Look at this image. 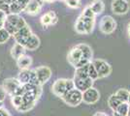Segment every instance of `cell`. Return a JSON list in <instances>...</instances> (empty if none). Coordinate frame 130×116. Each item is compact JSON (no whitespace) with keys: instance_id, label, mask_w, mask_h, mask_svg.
<instances>
[{"instance_id":"6da1fadb","label":"cell","mask_w":130,"mask_h":116,"mask_svg":"<svg viewBox=\"0 0 130 116\" xmlns=\"http://www.w3.org/2000/svg\"><path fill=\"white\" fill-rule=\"evenodd\" d=\"M92 50L87 44H79L72 48L67 55V61L75 69L86 66L92 62Z\"/></svg>"},{"instance_id":"7a4b0ae2","label":"cell","mask_w":130,"mask_h":116,"mask_svg":"<svg viewBox=\"0 0 130 116\" xmlns=\"http://www.w3.org/2000/svg\"><path fill=\"white\" fill-rule=\"evenodd\" d=\"M27 23L24 20V18L21 17L20 15L16 14H9L6 17V21L4 24V28L10 33V35H15V34L21 30L22 28L26 26Z\"/></svg>"},{"instance_id":"3957f363","label":"cell","mask_w":130,"mask_h":116,"mask_svg":"<svg viewBox=\"0 0 130 116\" xmlns=\"http://www.w3.org/2000/svg\"><path fill=\"white\" fill-rule=\"evenodd\" d=\"M75 88V84L73 79L70 78H58L52 85V92L56 97L62 98L67 92Z\"/></svg>"},{"instance_id":"277c9868","label":"cell","mask_w":130,"mask_h":116,"mask_svg":"<svg viewBox=\"0 0 130 116\" xmlns=\"http://www.w3.org/2000/svg\"><path fill=\"white\" fill-rule=\"evenodd\" d=\"M61 100L69 106H78L83 103V92L77 88H74L67 92Z\"/></svg>"},{"instance_id":"5b68a950","label":"cell","mask_w":130,"mask_h":116,"mask_svg":"<svg viewBox=\"0 0 130 116\" xmlns=\"http://www.w3.org/2000/svg\"><path fill=\"white\" fill-rule=\"evenodd\" d=\"M92 64L95 68L98 75V78H105L109 77L112 73V67L108 62L103 59H94Z\"/></svg>"},{"instance_id":"8992f818","label":"cell","mask_w":130,"mask_h":116,"mask_svg":"<svg viewBox=\"0 0 130 116\" xmlns=\"http://www.w3.org/2000/svg\"><path fill=\"white\" fill-rule=\"evenodd\" d=\"M18 79L22 84H35L40 85L38 79L36 77V74L34 70H21V72L18 76ZM42 86V85H41Z\"/></svg>"},{"instance_id":"52a82bcc","label":"cell","mask_w":130,"mask_h":116,"mask_svg":"<svg viewBox=\"0 0 130 116\" xmlns=\"http://www.w3.org/2000/svg\"><path fill=\"white\" fill-rule=\"evenodd\" d=\"M117 28V22L111 16H104L99 22V29L103 34H112Z\"/></svg>"},{"instance_id":"ba28073f","label":"cell","mask_w":130,"mask_h":116,"mask_svg":"<svg viewBox=\"0 0 130 116\" xmlns=\"http://www.w3.org/2000/svg\"><path fill=\"white\" fill-rule=\"evenodd\" d=\"M3 88L6 91L7 95L9 96H15L17 93V91L19 90V88L22 86V83L19 81L18 78L15 77H9V78H6L5 80L3 81Z\"/></svg>"},{"instance_id":"9c48e42d","label":"cell","mask_w":130,"mask_h":116,"mask_svg":"<svg viewBox=\"0 0 130 116\" xmlns=\"http://www.w3.org/2000/svg\"><path fill=\"white\" fill-rule=\"evenodd\" d=\"M100 100V93L93 86L83 92V103L86 105H94Z\"/></svg>"},{"instance_id":"30bf717a","label":"cell","mask_w":130,"mask_h":116,"mask_svg":"<svg viewBox=\"0 0 130 116\" xmlns=\"http://www.w3.org/2000/svg\"><path fill=\"white\" fill-rule=\"evenodd\" d=\"M111 7L113 13L119 16L127 14L130 9L129 3L127 0H113Z\"/></svg>"},{"instance_id":"8fae6325","label":"cell","mask_w":130,"mask_h":116,"mask_svg":"<svg viewBox=\"0 0 130 116\" xmlns=\"http://www.w3.org/2000/svg\"><path fill=\"white\" fill-rule=\"evenodd\" d=\"M32 31L30 27L26 25L24 26L23 28H22L21 30H19L15 35H14V38L16 40L17 44H20L22 45H25L26 43L28 42V40L30 39V37L32 36Z\"/></svg>"},{"instance_id":"7c38bea8","label":"cell","mask_w":130,"mask_h":116,"mask_svg":"<svg viewBox=\"0 0 130 116\" xmlns=\"http://www.w3.org/2000/svg\"><path fill=\"white\" fill-rule=\"evenodd\" d=\"M35 74L38 79V82L40 85H44L45 83H47L50 80V78L52 77V70L47 66H40L36 68Z\"/></svg>"},{"instance_id":"4fadbf2b","label":"cell","mask_w":130,"mask_h":116,"mask_svg":"<svg viewBox=\"0 0 130 116\" xmlns=\"http://www.w3.org/2000/svg\"><path fill=\"white\" fill-rule=\"evenodd\" d=\"M73 81L75 84V88L80 90L81 92H85L88 88L92 87L94 80H92L90 77H82L74 76Z\"/></svg>"},{"instance_id":"5bb4252c","label":"cell","mask_w":130,"mask_h":116,"mask_svg":"<svg viewBox=\"0 0 130 116\" xmlns=\"http://www.w3.org/2000/svg\"><path fill=\"white\" fill-rule=\"evenodd\" d=\"M43 4V0H30L27 4L24 12L29 14V15H37L41 11Z\"/></svg>"},{"instance_id":"9a60e30c","label":"cell","mask_w":130,"mask_h":116,"mask_svg":"<svg viewBox=\"0 0 130 116\" xmlns=\"http://www.w3.org/2000/svg\"><path fill=\"white\" fill-rule=\"evenodd\" d=\"M57 16L54 11L48 12L41 17V24L44 26V28H47L50 25H54L57 22Z\"/></svg>"},{"instance_id":"2e32d148","label":"cell","mask_w":130,"mask_h":116,"mask_svg":"<svg viewBox=\"0 0 130 116\" xmlns=\"http://www.w3.org/2000/svg\"><path fill=\"white\" fill-rule=\"evenodd\" d=\"M79 18L82 20L83 24H84V28H85V32L86 34H90L93 31L94 28V23H95V18L93 17H87L81 15Z\"/></svg>"},{"instance_id":"e0dca14e","label":"cell","mask_w":130,"mask_h":116,"mask_svg":"<svg viewBox=\"0 0 130 116\" xmlns=\"http://www.w3.org/2000/svg\"><path fill=\"white\" fill-rule=\"evenodd\" d=\"M17 65L21 70H28L32 65V58L30 56L24 54L17 60Z\"/></svg>"},{"instance_id":"ac0fdd59","label":"cell","mask_w":130,"mask_h":116,"mask_svg":"<svg viewBox=\"0 0 130 116\" xmlns=\"http://www.w3.org/2000/svg\"><path fill=\"white\" fill-rule=\"evenodd\" d=\"M25 50H25V48L23 45L16 43V44L13 45V48H12L11 50V56L14 59L18 60L20 57H22V55L25 54Z\"/></svg>"},{"instance_id":"d6986e66","label":"cell","mask_w":130,"mask_h":116,"mask_svg":"<svg viewBox=\"0 0 130 116\" xmlns=\"http://www.w3.org/2000/svg\"><path fill=\"white\" fill-rule=\"evenodd\" d=\"M39 45H40V39H39V37L37 35L32 34V36L28 40V42L24 45V48H25L26 50H31V51H33V50H37L39 48Z\"/></svg>"},{"instance_id":"ffe728a7","label":"cell","mask_w":130,"mask_h":116,"mask_svg":"<svg viewBox=\"0 0 130 116\" xmlns=\"http://www.w3.org/2000/svg\"><path fill=\"white\" fill-rule=\"evenodd\" d=\"M89 7H90V9L94 13L95 16L102 14L104 9H105V5H104V2L102 0H93L91 4L89 5Z\"/></svg>"},{"instance_id":"44dd1931","label":"cell","mask_w":130,"mask_h":116,"mask_svg":"<svg viewBox=\"0 0 130 116\" xmlns=\"http://www.w3.org/2000/svg\"><path fill=\"white\" fill-rule=\"evenodd\" d=\"M115 94H116V96H117L122 103H128V100H129V96H130V92L128 90H126V89H124V88H120V89H119Z\"/></svg>"},{"instance_id":"7402d4cb","label":"cell","mask_w":130,"mask_h":116,"mask_svg":"<svg viewBox=\"0 0 130 116\" xmlns=\"http://www.w3.org/2000/svg\"><path fill=\"white\" fill-rule=\"evenodd\" d=\"M114 112H116L117 114H119L120 116H128V113H129V104L128 103H121L117 107V109Z\"/></svg>"},{"instance_id":"603a6c76","label":"cell","mask_w":130,"mask_h":116,"mask_svg":"<svg viewBox=\"0 0 130 116\" xmlns=\"http://www.w3.org/2000/svg\"><path fill=\"white\" fill-rule=\"evenodd\" d=\"M122 102L116 96V94H113L110 96V98L108 99V105L110 106V108L113 111H115L117 109V107L119 106Z\"/></svg>"},{"instance_id":"cb8c5ba5","label":"cell","mask_w":130,"mask_h":116,"mask_svg":"<svg viewBox=\"0 0 130 116\" xmlns=\"http://www.w3.org/2000/svg\"><path fill=\"white\" fill-rule=\"evenodd\" d=\"M10 37H11V35H10V33L6 30L5 28L0 29V44L7 43L9 41Z\"/></svg>"},{"instance_id":"d4e9b609","label":"cell","mask_w":130,"mask_h":116,"mask_svg":"<svg viewBox=\"0 0 130 116\" xmlns=\"http://www.w3.org/2000/svg\"><path fill=\"white\" fill-rule=\"evenodd\" d=\"M11 102L13 106L17 109L23 104V99H22V96H13V97H11Z\"/></svg>"},{"instance_id":"484cf974","label":"cell","mask_w":130,"mask_h":116,"mask_svg":"<svg viewBox=\"0 0 130 116\" xmlns=\"http://www.w3.org/2000/svg\"><path fill=\"white\" fill-rule=\"evenodd\" d=\"M88 77H90L92 80H96V79H99V78H98L97 72H96L95 68H94V66H93L92 62H90V63L88 64Z\"/></svg>"},{"instance_id":"4316f807","label":"cell","mask_w":130,"mask_h":116,"mask_svg":"<svg viewBox=\"0 0 130 116\" xmlns=\"http://www.w3.org/2000/svg\"><path fill=\"white\" fill-rule=\"evenodd\" d=\"M0 11L5 13L7 16L9 14H11V12H10V4L7 3L5 0H0Z\"/></svg>"},{"instance_id":"83f0119b","label":"cell","mask_w":130,"mask_h":116,"mask_svg":"<svg viewBox=\"0 0 130 116\" xmlns=\"http://www.w3.org/2000/svg\"><path fill=\"white\" fill-rule=\"evenodd\" d=\"M65 4L72 9H77L80 7V0H66Z\"/></svg>"},{"instance_id":"f1b7e54d","label":"cell","mask_w":130,"mask_h":116,"mask_svg":"<svg viewBox=\"0 0 130 116\" xmlns=\"http://www.w3.org/2000/svg\"><path fill=\"white\" fill-rule=\"evenodd\" d=\"M82 15H83V16H85V17H93V18L95 17V15H94V13L92 12V10L90 9V7H89V6H87V7L85 8V10L83 11Z\"/></svg>"},{"instance_id":"f546056e","label":"cell","mask_w":130,"mask_h":116,"mask_svg":"<svg viewBox=\"0 0 130 116\" xmlns=\"http://www.w3.org/2000/svg\"><path fill=\"white\" fill-rule=\"evenodd\" d=\"M6 17H7V15L5 13L0 11V29L4 28V24H5L6 21Z\"/></svg>"},{"instance_id":"4dcf8cb0","label":"cell","mask_w":130,"mask_h":116,"mask_svg":"<svg viewBox=\"0 0 130 116\" xmlns=\"http://www.w3.org/2000/svg\"><path fill=\"white\" fill-rule=\"evenodd\" d=\"M6 96H7V93L3 88V86H0V103L4 102V100L6 99Z\"/></svg>"},{"instance_id":"1f68e13d","label":"cell","mask_w":130,"mask_h":116,"mask_svg":"<svg viewBox=\"0 0 130 116\" xmlns=\"http://www.w3.org/2000/svg\"><path fill=\"white\" fill-rule=\"evenodd\" d=\"M29 1H30V0H15V2H17L18 4H20L24 10H25V8H26V6Z\"/></svg>"},{"instance_id":"d6a6232c","label":"cell","mask_w":130,"mask_h":116,"mask_svg":"<svg viewBox=\"0 0 130 116\" xmlns=\"http://www.w3.org/2000/svg\"><path fill=\"white\" fill-rule=\"evenodd\" d=\"M93 116H108L106 113H104V112H101V111H98V112H96L95 114Z\"/></svg>"},{"instance_id":"836d02e7","label":"cell","mask_w":130,"mask_h":116,"mask_svg":"<svg viewBox=\"0 0 130 116\" xmlns=\"http://www.w3.org/2000/svg\"><path fill=\"white\" fill-rule=\"evenodd\" d=\"M5 1L7 2V3H9V4L11 5V4L13 3V2H14V1H15V0H5Z\"/></svg>"},{"instance_id":"e575fe53","label":"cell","mask_w":130,"mask_h":116,"mask_svg":"<svg viewBox=\"0 0 130 116\" xmlns=\"http://www.w3.org/2000/svg\"><path fill=\"white\" fill-rule=\"evenodd\" d=\"M44 2H53V1H54V0H43Z\"/></svg>"},{"instance_id":"d590c367","label":"cell","mask_w":130,"mask_h":116,"mask_svg":"<svg viewBox=\"0 0 130 116\" xmlns=\"http://www.w3.org/2000/svg\"><path fill=\"white\" fill-rule=\"evenodd\" d=\"M128 34H129V36H130V24L128 25Z\"/></svg>"},{"instance_id":"8d00e7d4","label":"cell","mask_w":130,"mask_h":116,"mask_svg":"<svg viewBox=\"0 0 130 116\" xmlns=\"http://www.w3.org/2000/svg\"><path fill=\"white\" fill-rule=\"evenodd\" d=\"M60 1H64V2H65V1H66V0H60Z\"/></svg>"}]
</instances>
